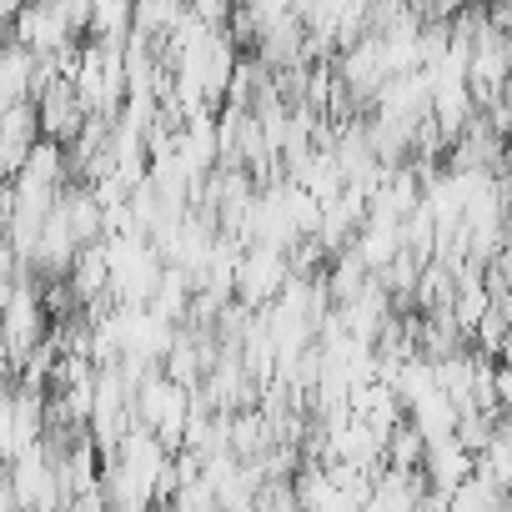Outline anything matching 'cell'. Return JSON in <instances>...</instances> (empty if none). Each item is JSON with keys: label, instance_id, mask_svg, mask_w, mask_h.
Here are the masks:
<instances>
[{"label": "cell", "instance_id": "3957f363", "mask_svg": "<svg viewBox=\"0 0 512 512\" xmlns=\"http://www.w3.org/2000/svg\"><path fill=\"white\" fill-rule=\"evenodd\" d=\"M11 41H21L31 56H51V51H61L76 36H71L66 16L51 6V0H21L16 16H11Z\"/></svg>", "mask_w": 512, "mask_h": 512}, {"label": "cell", "instance_id": "8992f818", "mask_svg": "<svg viewBox=\"0 0 512 512\" xmlns=\"http://www.w3.org/2000/svg\"><path fill=\"white\" fill-rule=\"evenodd\" d=\"M502 502H507V492H502V487H492L477 467H472L452 492H447V507H452V512H497Z\"/></svg>", "mask_w": 512, "mask_h": 512}, {"label": "cell", "instance_id": "6da1fadb", "mask_svg": "<svg viewBox=\"0 0 512 512\" xmlns=\"http://www.w3.org/2000/svg\"><path fill=\"white\" fill-rule=\"evenodd\" d=\"M292 277V267H287V251L282 246H267V241H251L241 256H236V277H231V297L241 302V307H267L277 292H282V282Z\"/></svg>", "mask_w": 512, "mask_h": 512}, {"label": "cell", "instance_id": "52a82bcc", "mask_svg": "<svg viewBox=\"0 0 512 512\" xmlns=\"http://www.w3.org/2000/svg\"><path fill=\"white\" fill-rule=\"evenodd\" d=\"M86 31H96V41L126 46V36H131V0H91Z\"/></svg>", "mask_w": 512, "mask_h": 512}, {"label": "cell", "instance_id": "7a4b0ae2", "mask_svg": "<svg viewBox=\"0 0 512 512\" xmlns=\"http://www.w3.org/2000/svg\"><path fill=\"white\" fill-rule=\"evenodd\" d=\"M41 342H46V302H41V287L26 282V277H16L6 307H0V347H6V357H11V367H16V362H21L31 347H41Z\"/></svg>", "mask_w": 512, "mask_h": 512}, {"label": "cell", "instance_id": "277c9868", "mask_svg": "<svg viewBox=\"0 0 512 512\" xmlns=\"http://www.w3.org/2000/svg\"><path fill=\"white\" fill-rule=\"evenodd\" d=\"M36 141H41V121H36V101L31 96L0 106V176H16Z\"/></svg>", "mask_w": 512, "mask_h": 512}, {"label": "cell", "instance_id": "5b68a950", "mask_svg": "<svg viewBox=\"0 0 512 512\" xmlns=\"http://www.w3.org/2000/svg\"><path fill=\"white\" fill-rule=\"evenodd\" d=\"M402 412L412 417V427L422 432V442L447 437V432H452V422H457V402H452L442 387H427V392H422V397H412Z\"/></svg>", "mask_w": 512, "mask_h": 512}]
</instances>
